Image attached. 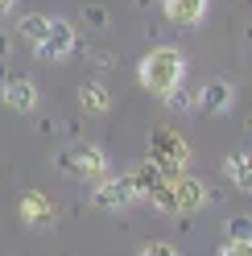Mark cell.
Returning a JSON list of instances; mask_svg holds the SVG:
<instances>
[{"label":"cell","instance_id":"5","mask_svg":"<svg viewBox=\"0 0 252 256\" xmlns=\"http://www.w3.org/2000/svg\"><path fill=\"white\" fill-rule=\"evenodd\" d=\"M74 25L70 21H62V17H50V29H46V38L34 42V54L42 62H66V54L74 50Z\"/></svg>","mask_w":252,"mask_h":256},{"label":"cell","instance_id":"24","mask_svg":"<svg viewBox=\"0 0 252 256\" xmlns=\"http://www.w3.org/2000/svg\"><path fill=\"white\" fill-rule=\"evenodd\" d=\"M132 4H136V8H149V0H132Z\"/></svg>","mask_w":252,"mask_h":256},{"label":"cell","instance_id":"19","mask_svg":"<svg viewBox=\"0 0 252 256\" xmlns=\"http://www.w3.org/2000/svg\"><path fill=\"white\" fill-rule=\"evenodd\" d=\"M140 252H145V256H174L178 248L174 244H140Z\"/></svg>","mask_w":252,"mask_h":256},{"label":"cell","instance_id":"2","mask_svg":"<svg viewBox=\"0 0 252 256\" xmlns=\"http://www.w3.org/2000/svg\"><path fill=\"white\" fill-rule=\"evenodd\" d=\"M145 157L166 174V178H178L186 170V162H190V145H186L178 132H170V128H157V132H149V153Z\"/></svg>","mask_w":252,"mask_h":256},{"label":"cell","instance_id":"18","mask_svg":"<svg viewBox=\"0 0 252 256\" xmlns=\"http://www.w3.org/2000/svg\"><path fill=\"white\" fill-rule=\"evenodd\" d=\"M224 256H252V240H224Z\"/></svg>","mask_w":252,"mask_h":256},{"label":"cell","instance_id":"8","mask_svg":"<svg viewBox=\"0 0 252 256\" xmlns=\"http://www.w3.org/2000/svg\"><path fill=\"white\" fill-rule=\"evenodd\" d=\"M228 108H232V83L228 78H211V83L198 87V112L215 116V112H228Z\"/></svg>","mask_w":252,"mask_h":256},{"label":"cell","instance_id":"3","mask_svg":"<svg viewBox=\"0 0 252 256\" xmlns=\"http://www.w3.org/2000/svg\"><path fill=\"white\" fill-rule=\"evenodd\" d=\"M54 166L62 174H74V178H104L108 174V157H104L100 145H74L66 153H58Z\"/></svg>","mask_w":252,"mask_h":256},{"label":"cell","instance_id":"4","mask_svg":"<svg viewBox=\"0 0 252 256\" xmlns=\"http://www.w3.org/2000/svg\"><path fill=\"white\" fill-rule=\"evenodd\" d=\"M136 198V186L128 174H104V178H96V190H91V202L100 206V211H124Z\"/></svg>","mask_w":252,"mask_h":256},{"label":"cell","instance_id":"10","mask_svg":"<svg viewBox=\"0 0 252 256\" xmlns=\"http://www.w3.org/2000/svg\"><path fill=\"white\" fill-rule=\"evenodd\" d=\"M21 219L29 223V228H50V223H54V206L46 202V194L29 190V194L21 198Z\"/></svg>","mask_w":252,"mask_h":256},{"label":"cell","instance_id":"15","mask_svg":"<svg viewBox=\"0 0 252 256\" xmlns=\"http://www.w3.org/2000/svg\"><path fill=\"white\" fill-rule=\"evenodd\" d=\"M162 100L174 108V112H190V108H198V91H178V87H174V91H166Z\"/></svg>","mask_w":252,"mask_h":256},{"label":"cell","instance_id":"1","mask_svg":"<svg viewBox=\"0 0 252 256\" xmlns=\"http://www.w3.org/2000/svg\"><path fill=\"white\" fill-rule=\"evenodd\" d=\"M136 78H140V87H145L149 95H166V91L182 87V78H186L182 50H174V46H157V50H149L145 58H140V66H136Z\"/></svg>","mask_w":252,"mask_h":256},{"label":"cell","instance_id":"17","mask_svg":"<svg viewBox=\"0 0 252 256\" xmlns=\"http://www.w3.org/2000/svg\"><path fill=\"white\" fill-rule=\"evenodd\" d=\"M83 21H87L91 29H104V25H108V8H104V4H83Z\"/></svg>","mask_w":252,"mask_h":256},{"label":"cell","instance_id":"7","mask_svg":"<svg viewBox=\"0 0 252 256\" xmlns=\"http://www.w3.org/2000/svg\"><path fill=\"white\" fill-rule=\"evenodd\" d=\"M0 100H4V108L12 112H29L38 104V87H34V78H25V74H8V83L0 87Z\"/></svg>","mask_w":252,"mask_h":256},{"label":"cell","instance_id":"20","mask_svg":"<svg viewBox=\"0 0 252 256\" xmlns=\"http://www.w3.org/2000/svg\"><path fill=\"white\" fill-rule=\"evenodd\" d=\"M12 8H17V0H0V17H8Z\"/></svg>","mask_w":252,"mask_h":256},{"label":"cell","instance_id":"11","mask_svg":"<svg viewBox=\"0 0 252 256\" xmlns=\"http://www.w3.org/2000/svg\"><path fill=\"white\" fill-rule=\"evenodd\" d=\"M224 174H228V182L236 190L252 194V153H232L228 162H224Z\"/></svg>","mask_w":252,"mask_h":256},{"label":"cell","instance_id":"6","mask_svg":"<svg viewBox=\"0 0 252 256\" xmlns=\"http://www.w3.org/2000/svg\"><path fill=\"white\" fill-rule=\"evenodd\" d=\"M174 198H178V215H190V211H198V206H207L215 194L207 190V182L202 178H190V174H178L174 178Z\"/></svg>","mask_w":252,"mask_h":256},{"label":"cell","instance_id":"14","mask_svg":"<svg viewBox=\"0 0 252 256\" xmlns=\"http://www.w3.org/2000/svg\"><path fill=\"white\" fill-rule=\"evenodd\" d=\"M46 29H50V17H42V12H25V17L17 21V34L29 38V42H42Z\"/></svg>","mask_w":252,"mask_h":256},{"label":"cell","instance_id":"16","mask_svg":"<svg viewBox=\"0 0 252 256\" xmlns=\"http://www.w3.org/2000/svg\"><path fill=\"white\" fill-rule=\"evenodd\" d=\"M228 240H252V215H232L228 219Z\"/></svg>","mask_w":252,"mask_h":256},{"label":"cell","instance_id":"9","mask_svg":"<svg viewBox=\"0 0 252 256\" xmlns=\"http://www.w3.org/2000/svg\"><path fill=\"white\" fill-rule=\"evenodd\" d=\"M202 12H207V0H166V17H170V25H178V29L198 25Z\"/></svg>","mask_w":252,"mask_h":256},{"label":"cell","instance_id":"23","mask_svg":"<svg viewBox=\"0 0 252 256\" xmlns=\"http://www.w3.org/2000/svg\"><path fill=\"white\" fill-rule=\"evenodd\" d=\"M244 132H252V112H248V116H244Z\"/></svg>","mask_w":252,"mask_h":256},{"label":"cell","instance_id":"21","mask_svg":"<svg viewBox=\"0 0 252 256\" xmlns=\"http://www.w3.org/2000/svg\"><path fill=\"white\" fill-rule=\"evenodd\" d=\"M0 58H8V34L0 29Z\"/></svg>","mask_w":252,"mask_h":256},{"label":"cell","instance_id":"13","mask_svg":"<svg viewBox=\"0 0 252 256\" xmlns=\"http://www.w3.org/2000/svg\"><path fill=\"white\" fill-rule=\"evenodd\" d=\"M128 178H132V186H136V198H149V190H153L157 182H162L166 174H162V170H157V166L149 162V157H145V162H140V166L128 174Z\"/></svg>","mask_w":252,"mask_h":256},{"label":"cell","instance_id":"12","mask_svg":"<svg viewBox=\"0 0 252 256\" xmlns=\"http://www.w3.org/2000/svg\"><path fill=\"white\" fill-rule=\"evenodd\" d=\"M78 104H83V112H96V116H104V112L112 108V95H108L104 83H83V87H78Z\"/></svg>","mask_w":252,"mask_h":256},{"label":"cell","instance_id":"22","mask_svg":"<svg viewBox=\"0 0 252 256\" xmlns=\"http://www.w3.org/2000/svg\"><path fill=\"white\" fill-rule=\"evenodd\" d=\"M8 83V66H4V58H0V87Z\"/></svg>","mask_w":252,"mask_h":256}]
</instances>
